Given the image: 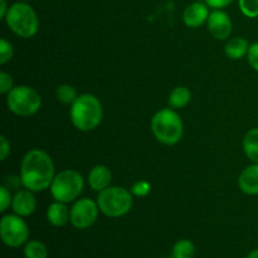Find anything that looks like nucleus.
Wrapping results in <instances>:
<instances>
[{
  "label": "nucleus",
  "instance_id": "obj_26",
  "mask_svg": "<svg viewBox=\"0 0 258 258\" xmlns=\"http://www.w3.org/2000/svg\"><path fill=\"white\" fill-rule=\"evenodd\" d=\"M14 88L13 86V77L7 72H0V93L8 95Z\"/></svg>",
  "mask_w": 258,
  "mask_h": 258
},
{
  "label": "nucleus",
  "instance_id": "obj_9",
  "mask_svg": "<svg viewBox=\"0 0 258 258\" xmlns=\"http://www.w3.org/2000/svg\"><path fill=\"white\" fill-rule=\"evenodd\" d=\"M100 213L97 202L90 198L77 199L71 208L70 222L75 228L87 229L96 223Z\"/></svg>",
  "mask_w": 258,
  "mask_h": 258
},
{
  "label": "nucleus",
  "instance_id": "obj_1",
  "mask_svg": "<svg viewBox=\"0 0 258 258\" xmlns=\"http://www.w3.org/2000/svg\"><path fill=\"white\" fill-rule=\"evenodd\" d=\"M55 176L54 163L48 153L40 149L29 150L20 164V181L34 193L50 188Z\"/></svg>",
  "mask_w": 258,
  "mask_h": 258
},
{
  "label": "nucleus",
  "instance_id": "obj_5",
  "mask_svg": "<svg viewBox=\"0 0 258 258\" xmlns=\"http://www.w3.org/2000/svg\"><path fill=\"white\" fill-rule=\"evenodd\" d=\"M100 212L110 218H120L131 211L134 204L133 193L121 186H108L97 196Z\"/></svg>",
  "mask_w": 258,
  "mask_h": 258
},
{
  "label": "nucleus",
  "instance_id": "obj_3",
  "mask_svg": "<svg viewBox=\"0 0 258 258\" xmlns=\"http://www.w3.org/2000/svg\"><path fill=\"white\" fill-rule=\"evenodd\" d=\"M151 133L159 143L173 146L183 138V120L173 108H161L151 118Z\"/></svg>",
  "mask_w": 258,
  "mask_h": 258
},
{
  "label": "nucleus",
  "instance_id": "obj_7",
  "mask_svg": "<svg viewBox=\"0 0 258 258\" xmlns=\"http://www.w3.org/2000/svg\"><path fill=\"white\" fill-rule=\"evenodd\" d=\"M7 106L14 115L29 117L42 107V97L29 86H17L7 95Z\"/></svg>",
  "mask_w": 258,
  "mask_h": 258
},
{
  "label": "nucleus",
  "instance_id": "obj_30",
  "mask_svg": "<svg viewBox=\"0 0 258 258\" xmlns=\"http://www.w3.org/2000/svg\"><path fill=\"white\" fill-rule=\"evenodd\" d=\"M8 10H9V8L7 5V0H0V18L2 19H5V17L8 14Z\"/></svg>",
  "mask_w": 258,
  "mask_h": 258
},
{
  "label": "nucleus",
  "instance_id": "obj_22",
  "mask_svg": "<svg viewBox=\"0 0 258 258\" xmlns=\"http://www.w3.org/2000/svg\"><path fill=\"white\" fill-rule=\"evenodd\" d=\"M239 9L247 18H258V0H238Z\"/></svg>",
  "mask_w": 258,
  "mask_h": 258
},
{
  "label": "nucleus",
  "instance_id": "obj_4",
  "mask_svg": "<svg viewBox=\"0 0 258 258\" xmlns=\"http://www.w3.org/2000/svg\"><path fill=\"white\" fill-rule=\"evenodd\" d=\"M5 23L20 38L34 37L39 29V19L35 10L27 3H15L8 10Z\"/></svg>",
  "mask_w": 258,
  "mask_h": 258
},
{
  "label": "nucleus",
  "instance_id": "obj_29",
  "mask_svg": "<svg viewBox=\"0 0 258 258\" xmlns=\"http://www.w3.org/2000/svg\"><path fill=\"white\" fill-rule=\"evenodd\" d=\"M233 2L234 0H206L207 5L209 8H213V9H222V8L228 7Z\"/></svg>",
  "mask_w": 258,
  "mask_h": 258
},
{
  "label": "nucleus",
  "instance_id": "obj_2",
  "mask_svg": "<svg viewBox=\"0 0 258 258\" xmlns=\"http://www.w3.org/2000/svg\"><path fill=\"white\" fill-rule=\"evenodd\" d=\"M71 122L77 130L90 133L100 126L103 117L101 101L91 93H83L71 105Z\"/></svg>",
  "mask_w": 258,
  "mask_h": 258
},
{
  "label": "nucleus",
  "instance_id": "obj_10",
  "mask_svg": "<svg viewBox=\"0 0 258 258\" xmlns=\"http://www.w3.org/2000/svg\"><path fill=\"white\" fill-rule=\"evenodd\" d=\"M208 32L211 33L212 37L216 38L217 40H226L231 37L233 24L226 12L221 9H214L209 14L208 22H207Z\"/></svg>",
  "mask_w": 258,
  "mask_h": 258
},
{
  "label": "nucleus",
  "instance_id": "obj_24",
  "mask_svg": "<svg viewBox=\"0 0 258 258\" xmlns=\"http://www.w3.org/2000/svg\"><path fill=\"white\" fill-rule=\"evenodd\" d=\"M130 191L133 193V196L139 197V198H143V197H146L150 194L151 185L149 181L139 180V181H136L133 186H131Z\"/></svg>",
  "mask_w": 258,
  "mask_h": 258
},
{
  "label": "nucleus",
  "instance_id": "obj_19",
  "mask_svg": "<svg viewBox=\"0 0 258 258\" xmlns=\"http://www.w3.org/2000/svg\"><path fill=\"white\" fill-rule=\"evenodd\" d=\"M196 253L194 243L189 239H179L173 247L171 257L173 258H193Z\"/></svg>",
  "mask_w": 258,
  "mask_h": 258
},
{
  "label": "nucleus",
  "instance_id": "obj_6",
  "mask_svg": "<svg viewBox=\"0 0 258 258\" xmlns=\"http://www.w3.org/2000/svg\"><path fill=\"white\" fill-rule=\"evenodd\" d=\"M85 188V179L73 169H66L55 174L50 185V193L54 201L62 203H71L78 199Z\"/></svg>",
  "mask_w": 258,
  "mask_h": 258
},
{
  "label": "nucleus",
  "instance_id": "obj_11",
  "mask_svg": "<svg viewBox=\"0 0 258 258\" xmlns=\"http://www.w3.org/2000/svg\"><path fill=\"white\" fill-rule=\"evenodd\" d=\"M208 5L203 3H193L188 5L183 13V22L184 24L191 29H198L204 23L208 22L209 18Z\"/></svg>",
  "mask_w": 258,
  "mask_h": 258
},
{
  "label": "nucleus",
  "instance_id": "obj_25",
  "mask_svg": "<svg viewBox=\"0 0 258 258\" xmlns=\"http://www.w3.org/2000/svg\"><path fill=\"white\" fill-rule=\"evenodd\" d=\"M13 197L10 190L5 185L0 186V212L4 213L9 207H12Z\"/></svg>",
  "mask_w": 258,
  "mask_h": 258
},
{
  "label": "nucleus",
  "instance_id": "obj_8",
  "mask_svg": "<svg viewBox=\"0 0 258 258\" xmlns=\"http://www.w3.org/2000/svg\"><path fill=\"white\" fill-rule=\"evenodd\" d=\"M0 237L3 243L10 248H19L29 241V227L23 217L7 214L0 221Z\"/></svg>",
  "mask_w": 258,
  "mask_h": 258
},
{
  "label": "nucleus",
  "instance_id": "obj_28",
  "mask_svg": "<svg viewBox=\"0 0 258 258\" xmlns=\"http://www.w3.org/2000/svg\"><path fill=\"white\" fill-rule=\"evenodd\" d=\"M10 154V143L5 136L0 138V160L4 161Z\"/></svg>",
  "mask_w": 258,
  "mask_h": 258
},
{
  "label": "nucleus",
  "instance_id": "obj_13",
  "mask_svg": "<svg viewBox=\"0 0 258 258\" xmlns=\"http://www.w3.org/2000/svg\"><path fill=\"white\" fill-rule=\"evenodd\" d=\"M88 185L95 191H102L111 185L112 173L106 165H96L88 173Z\"/></svg>",
  "mask_w": 258,
  "mask_h": 258
},
{
  "label": "nucleus",
  "instance_id": "obj_16",
  "mask_svg": "<svg viewBox=\"0 0 258 258\" xmlns=\"http://www.w3.org/2000/svg\"><path fill=\"white\" fill-rule=\"evenodd\" d=\"M249 45L251 44L244 38H232V39H229L227 42L226 47H224V53H226V55L229 59L238 60L241 58H243L244 55H247Z\"/></svg>",
  "mask_w": 258,
  "mask_h": 258
},
{
  "label": "nucleus",
  "instance_id": "obj_15",
  "mask_svg": "<svg viewBox=\"0 0 258 258\" xmlns=\"http://www.w3.org/2000/svg\"><path fill=\"white\" fill-rule=\"evenodd\" d=\"M71 209L62 202H53L47 209V221L53 227H63L70 222Z\"/></svg>",
  "mask_w": 258,
  "mask_h": 258
},
{
  "label": "nucleus",
  "instance_id": "obj_18",
  "mask_svg": "<svg viewBox=\"0 0 258 258\" xmlns=\"http://www.w3.org/2000/svg\"><path fill=\"white\" fill-rule=\"evenodd\" d=\"M243 151L253 164H258V127L251 128L243 138Z\"/></svg>",
  "mask_w": 258,
  "mask_h": 258
},
{
  "label": "nucleus",
  "instance_id": "obj_20",
  "mask_svg": "<svg viewBox=\"0 0 258 258\" xmlns=\"http://www.w3.org/2000/svg\"><path fill=\"white\" fill-rule=\"evenodd\" d=\"M24 257L25 258H48V248L40 241H28L24 244Z\"/></svg>",
  "mask_w": 258,
  "mask_h": 258
},
{
  "label": "nucleus",
  "instance_id": "obj_17",
  "mask_svg": "<svg viewBox=\"0 0 258 258\" xmlns=\"http://www.w3.org/2000/svg\"><path fill=\"white\" fill-rule=\"evenodd\" d=\"M191 100V92L185 86H178L174 88L169 95V107L173 110H180L188 106V103Z\"/></svg>",
  "mask_w": 258,
  "mask_h": 258
},
{
  "label": "nucleus",
  "instance_id": "obj_27",
  "mask_svg": "<svg viewBox=\"0 0 258 258\" xmlns=\"http://www.w3.org/2000/svg\"><path fill=\"white\" fill-rule=\"evenodd\" d=\"M247 60H248L249 66H251L256 72H258V42L252 43V44L249 45L248 53H247Z\"/></svg>",
  "mask_w": 258,
  "mask_h": 258
},
{
  "label": "nucleus",
  "instance_id": "obj_14",
  "mask_svg": "<svg viewBox=\"0 0 258 258\" xmlns=\"http://www.w3.org/2000/svg\"><path fill=\"white\" fill-rule=\"evenodd\" d=\"M238 188L247 196H258V164L247 166L238 178Z\"/></svg>",
  "mask_w": 258,
  "mask_h": 258
},
{
  "label": "nucleus",
  "instance_id": "obj_21",
  "mask_svg": "<svg viewBox=\"0 0 258 258\" xmlns=\"http://www.w3.org/2000/svg\"><path fill=\"white\" fill-rule=\"evenodd\" d=\"M55 97L63 105H72L77 100V91L71 85H60L55 90Z\"/></svg>",
  "mask_w": 258,
  "mask_h": 258
},
{
  "label": "nucleus",
  "instance_id": "obj_12",
  "mask_svg": "<svg viewBox=\"0 0 258 258\" xmlns=\"http://www.w3.org/2000/svg\"><path fill=\"white\" fill-rule=\"evenodd\" d=\"M35 208H37V201H35L34 191L24 188L23 190H18L13 197L12 209L18 216L29 217L30 214L34 213Z\"/></svg>",
  "mask_w": 258,
  "mask_h": 258
},
{
  "label": "nucleus",
  "instance_id": "obj_23",
  "mask_svg": "<svg viewBox=\"0 0 258 258\" xmlns=\"http://www.w3.org/2000/svg\"><path fill=\"white\" fill-rule=\"evenodd\" d=\"M14 54V48L13 44L5 38L0 39V64H5L9 62Z\"/></svg>",
  "mask_w": 258,
  "mask_h": 258
},
{
  "label": "nucleus",
  "instance_id": "obj_31",
  "mask_svg": "<svg viewBox=\"0 0 258 258\" xmlns=\"http://www.w3.org/2000/svg\"><path fill=\"white\" fill-rule=\"evenodd\" d=\"M246 258H258V248L253 249V251L249 252V253L247 254Z\"/></svg>",
  "mask_w": 258,
  "mask_h": 258
}]
</instances>
